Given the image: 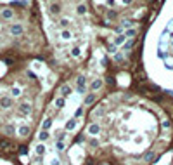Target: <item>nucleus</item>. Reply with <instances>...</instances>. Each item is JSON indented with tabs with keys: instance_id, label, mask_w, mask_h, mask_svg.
<instances>
[{
	"instance_id": "c756f323",
	"label": "nucleus",
	"mask_w": 173,
	"mask_h": 165,
	"mask_svg": "<svg viewBox=\"0 0 173 165\" xmlns=\"http://www.w3.org/2000/svg\"><path fill=\"white\" fill-rule=\"evenodd\" d=\"M135 35V30H128L127 33H125V37H133Z\"/></svg>"
},
{
	"instance_id": "4468645a",
	"label": "nucleus",
	"mask_w": 173,
	"mask_h": 165,
	"mask_svg": "<svg viewBox=\"0 0 173 165\" xmlns=\"http://www.w3.org/2000/svg\"><path fill=\"white\" fill-rule=\"evenodd\" d=\"M158 56L161 57L163 61H166V59H168V52H164V51H161V49H158Z\"/></svg>"
},
{
	"instance_id": "c85d7f7f",
	"label": "nucleus",
	"mask_w": 173,
	"mask_h": 165,
	"mask_svg": "<svg viewBox=\"0 0 173 165\" xmlns=\"http://www.w3.org/2000/svg\"><path fill=\"white\" fill-rule=\"evenodd\" d=\"M123 28H132V21H123Z\"/></svg>"
},
{
	"instance_id": "f03ea898",
	"label": "nucleus",
	"mask_w": 173,
	"mask_h": 165,
	"mask_svg": "<svg viewBox=\"0 0 173 165\" xmlns=\"http://www.w3.org/2000/svg\"><path fill=\"white\" fill-rule=\"evenodd\" d=\"M45 151H47V148H45V144H43V142H40V144H36V146H35V153L38 155V156H43Z\"/></svg>"
},
{
	"instance_id": "f8f14e48",
	"label": "nucleus",
	"mask_w": 173,
	"mask_h": 165,
	"mask_svg": "<svg viewBox=\"0 0 173 165\" xmlns=\"http://www.w3.org/2000/svg\"><path fill=\"white\" fill-rule=\"evenodd\" d=\"M12 16H14V12H12L11 9H4V11H2V17H5V19H11Z\"/></svg>"
},
{
	"instance_id": "f3484780",
	"label": "nucleus",
	"mask_w": 173,
	"mask_h": 165,
	"mask_svg": "<svg viewBox=\"0 0 173 165\" xmlns=\"http://www.w3.org/2000/svg\"><path fill=\"white\" fill-rule=\"evenodd\" d=\"M75 127H76V122H75V120H69L68 123H66V129H68V130H73Z\"/></svg>"
},
{
	"instance_id": "72a5a7b5",
	"label": "nucleus",
	"mask_w": 173,
	"mask_h": 165,
	"mask_svg": "<svg viewBox=\"0 0 173 165\" xmlns=\"http://www.w3.org/2000/svg\"><path fill=\"white\" fill-rule=\"evenodd\" d=\"M132 45H133V42H127V44H125V49H130Z\"/></svg>"
},
{
	"instance_id": "39448f33",
	"label": "nucleus",
	"mask_w": 173,
	"mask_h": 165,
	"mask_svg": "<svg viewBox=\"0 0 173 165\" xmlns=\"http://www.w3.org/2000/svg\"><path fill=\"white\" fill-rule=\"evenodd\" d=\"M49 137H50L49 130H42L40 134H38V141H40V142H45V141H49Z\"/></svg>"
},
{
	"instance_id": "393cba45",
	"label": "nucleus",
	"mask_w": 173,
	"mask_h": 165,
	"mask_svg": "<svg viewBox=\"0 0 173 165\" xmlns=\"http://www.w3.org/2000/svg\"><path fill=\"white\" fill-rule=\"evenodd\" d=\"M5 134H14V127H12V125H7L5 127Z\"/></svg>"
},
{
	"instance_id": "2eb2a0df",
	"label": "nucleus",
	"mask_w": 173,
	"mask_h": 165,
	"mask_svg": "<svg viewBox=\"0 0 173 165\" xmlns=\"http://www.w3.org/2000/svg\"><path fill=\"white\" fill-rule=\"evenodd\" d=\"M152 156H154V151H147V153H145L142 158H144L145 162H151V160H152Z\"/></svg>"
},
{
	"instance_id": "9d476101",
	"label": "nucleus",
	"mask_w": 173,
	"mask_h": 165,
	"mask_svg": "<svg viewBox=\"0 0 173 165\" xmlns=\"http://www.w3.org/2000/svg\"><path fill=\"white\" fill-rule=\"evenodd\" d=\"M125 40H127L125 35H118V37L114 38V45H123V44H125Z\"/></svg>"
},
{
	"instance_id": "6ab92c4d",
	"label": "nucleus",
	"mask_w": 173,
	"mask_h": 165,
	"mask_svg": "<svg viewBox=\"0 0 173 165\" xmlns=\"http://www.w3.org/2000/svg\"><path fill=\"white\" fill-rule=\"evenodd\" d=\"M11 94L14 97H17V96H21V89H17V87H12V91H11Z\"/></svg>"
},
{
	"instance_id": "9b49d317",
	"label": "nucleus",
	"mask_w": 173,
	"mask_h": 165,
	"mask_svg": "<svg viewBox=\"0 0 173 165\" xmlns=\"http://www.w3.org/2000/svg\"><path fill=\"white\" fill-rule=\"evenodd\" d=\"M71 37H73V35H71L69 30H62V31H61V38L62 40H71Z\"/></svg>"
},
{
	"instance_id": "f704fd0d",
	"label": "nucleus",
	"mask_w": 173,
	"mask_h": 165,
	"mask_svg": "<svg viewBox=\"0 0 173 165\" xmlns=\"http://www.w3.org/2000/svg\"><path fill=\"white\" fill-rule=\"evenodd\" d=\"M123 2H125V4H130V2H132V0H123Z\"/></svg>"
},
{
	"instance_id": "423d86ee",
	"label": "nucleus",
	"mask_w": 173,
	"mask_h": 165,
	"mask_svg": "<svg viewBox=\"0 0 173 165\" xmlns=\"http://www.w3.org/2000/svg\"><path fill=\"white\" fill-rule=\"evenodd\" d=\"M11 104H12L11 97H2V99H0V106H2V108H11Z\"/></svg>"
},
{
	"instance_id": "412c9836",
	"label": "nucleus",
	"mask_w": 173,
	"mask_h": 165,
	"mask_svg": "<svg viewBox=\"0 0 173 165\" xmlns=\"http://www.w3.org/2000/svg\"><path fill=\"white\" fill-rule=\"evenodd\" d=\"M71 54H73V56H75V57H78V56H80V54H81V51H80V49H78V47H75V49L71 51Z\"/></svg>"
},
{
	"instance_id": "f257e3e1",
	"label": "nucleus",
	"mask_w": 173,
	"mask_h": 165,
	"mask_svg": "<svg viewBox=\"0 0 173 165\" xmlns=\"http://www.w3.org/2000/svg\"><path fill=\"white\" fill-rule=\"evenodd\" d=\"M99 132H100V125H97V123H90L88 125V134L90 136H97Z\"/></svg>"
},
{
	"instance_id": "b1692460",
	"label": "nucleus",
	"mask_w": 173,
	"mask_h": 165,
	"mask_svg": "<svg viewBox=\"0 0 173 165\" xmlns=\"http://www.w3.org/2000/svg\"><path fill=\"white\" fill-rule=\"evenodd\" d=\"M81 115H83V109H81V108H78V109L75 111V118H80Z\"/></svg>"
},
{
	"instance_id": "cd10ccee",
	"label": "nucleus",
	"mask_w": 173,
	"mask_h": 165,
	"mask_svg": "<svg viewBox=\"0 0 173 165\" xmlns=\"http://www.w3.org/2000/svg\"><path fill=\"white\" fill-rule=\"evenodd\" d=\"M50 165H61V160H59V158H52Z\"/></svg>"
},
{
	"instance_id": "a878e982",
	"label": "nucleus",
	"mask_w": 173,
	"mask_h": 165,
	"mask_svg": "<svg viewBox=\"0 0 173 165\" xmlns=\"http://www.w3.org/2000/svg\"><path fill=\"white\" fill-rule=\"evenodd\" d=\"M68 24H69V19H68V17L61 19V26H68Z\"/></svg>"
},
{
	"instance_id": "20e7f679",
	"label": "nucleus",
	"mask_w": 173,
	"mask_h": 165,
	"mask_svg": "<svg viewBox=\"0 0 173 165\" xmlns=\"http://www.w3.org/2000/svg\"><path fill=\"white\" fill-rule=\"evenodd\" d=\"M11 33L12 35H21L23 33V26H21V24H12L11 26Z\"/></svg>"
},
{
	"instance_id": "1a4fd4ad",
	"label": "nucleus",
	"mask_w": 173,
	"mask_h": 165,
	"mask_svg": "<svg viewBox=\"0 0 173 165\" xmlns=\"http://www.w3.org/2000/svg\"><path fill=\"white\" fill-rule=\"evenodd\" d=\"M50 125H52V118H49V116H47V118L43 120V123H42V130H49V129H50Z\"/></svg>"
},
{
	"instance_id": "bb28decb",
	"label": "nucleus",
	"mask_w": 173,
	"mask_h": 165,
	"mask_svg": "<svg viewBox=\"0 0 173 165\" xmlns=\"http://www.w3.org/2000/svg\"><path fill=\"white\" fill-rule=\"evenodd\" d=\"M107 51H109V52H114L116 51V45H114V44H109V45H107Z\"/></svg>"
},
{
	"instance_id": "c9c22d12",
	"label": "nucleus",
	"mask_w": 173,
	"mask_h": 165,
	"mask_svg": "<svg viewBox=\"0 0 173 165\" xmlns=\"http://www.w3.org/2000/svg\"><path fill=\"white\" fill-rule=\"evenodd\" d=\"M171 56H173V45H171Z\"/></svg>"
},
{
	"instance_id": "4be33fe9",
	"label": "nucleus",
	"mask_w": 173,
	"mask_h": 165,
	"mask_svg": "<svg viewBox=\"0 0 173 165\" xmlns=\"http://www.w3.org/2000/svg\"><path fill=\"white\" fill-rule=\"evenodd\" d=\"M50 12H54V14L59 12V5H57V4H52V5H50Z\"/></svg>"
},
{
	"instance_id": "7ed1b4c3",
	"label": "nucleus",
	"mask_w": 173,
	"mask_h": 165,
	"mask_svg": "<svg viewBox=\"0 0 173 165\" xmlns=\"http://www.w3.org/2000/svg\"><path fill=\"white\" fill-rule=\"evenodd\" d=\"M19 111L23 115H28L29 111H31V104H29V102H21V104H19Z\"/></svg>"
},
{
	"instance_id": "5701e85b",
	"label": "nucleus",
	"mask_w": 173,
	"mask_h": 165,
	"mask_svg": "<svg viewBox=\"0 0 173 165\" xmlns=\"http://www.w3.org/2000/svg\"><path fill=\"white\" fill-rule=\"evenodd\" d=\"M93 99H95V96H93V94H90V96H86V99H85V102L86 104H90V102L93 101Z\"/></svg>"
},
{
	"instance_id": "dca6fc26",
	"label": "nucleus",
	"mask_w": 173,
	"mask_h": 165,
	"mask_svg": "<svg viewBox=\"0 0 173 165\" xmlns=\"http://www.w3.org/2000/svg\"><path fill=\"white\" fill-rule=\"evenodd\" d=\"M100 87H102V80H95V82L92 84V89H93V91H97V89H100Z\"/></svg>"
},
{
	"instance_id": "473e14b6",
	"label": "nucleus",
	"mask_w": 173,
	"mask_h": 165,
	"mask_svg": "<svg viewBox=\"0 0 173 165\" xmlns=\"http://www.w3.org/2000/svg\"><path fill=\"white\" fill-rule=\"evenodd\" d=\"M76 91L80 92V94H83V92H85V87H76Z\"/></svg>"
},
{
	"instance_id": "2f4dec72",
	"label": "nucleus",
	"mask_w": 173,
	"mask_h": 165,
	"mask_svg": "<svg viewBox=\"0 0 173 165\" xmlns=\"http://www.w3.org/2000/svg\"><path fill=\"white\" fill-rule=\"evenodd\" d=\"M170 125H171V123H170L168 120H164V122H163V129H170Z\"/></svg>"
},
{
	"instance_id": "a211bd4d",
	"label": "nucleus",
	"mask_w": 173,
	"mask_h": 165,
	"mask_svg": "<svg viewBox=\"0 0 173 165\" xmlns=\"http://www.w3.org/2000/svg\"><path fill=\"white\" fill-rule=\"evenodd\" d=\"M56 106H57V108H62V106H64V97L62 96L56 99Z\"/></svg>"
},
{
	"instance_id": "ddd939ff",
	"label": "nucleus",
	"mask_w": 173,
	"mask_h": 165,
	"mask_svg": "<svg viewBox=\"0 0 173 165\" xmlns=\"http://www.w3.org/2000/svg\"><path fill=\"white\" fill-rule=\"evenodd\" d=\"M76 12H78V14H85L86 12V5L85 4H80V5L76 7Z\"/></svg>"
},
{
	"instance_id": "0eeeda50",
	"label": "nucleus",
	"mask_w": 173,
	"mask_h": 165,
	"mask_svg": "<svg viewBox=\"0 0 173 165\" xmlns=\"http://www.w3.org/2000/svg\"><path fill=\"white\" fill-rule=\"evenodd\" d=\"M17 134H19V136H28L29 134V127L28 125H21L19 129H17Z\"/></svg>"
},
{
	"instance_id": "7c9ffc66",
	"label": "nucleus",
	"mask_w": 173,
	"mask_h": 165,
	"mask_svg": "<svg viewBox=\"0 0 173 165\" xmlns=\"http://www.w3.org/2000/svg\"><path fill=\"white\" fill-rule=\"evenodd\" d=\"M56 146H57V149H64V142L62 141H57V144H56Z\"/></svg>"
},
{
	"instance_id": "e433bc0d",
	"label": "nucleus",
	"mask_w": 173,
	"mask_h": 165,
	"mask_svg": "<svg viewBox=\"0 0 173 165\" xmlns=\"http://www.w3.org/2000/svg\"><path fill=\"white\" fill-rule=\"evenodd\" d=\"M0 96H2V92H0Z\"/></svg>"
},
{
	"instance_id": "6e6552de",
	"label": "nucleus",
	"mask_w": 173,
	"mask_h": 165,
	"mask_svg": "<svg viewBox=\"0 0 173 165\" xmlns=\"http://www.w3.org/2000/svg\"><path fill=\"white\" fill-rule=\"evenodd\" d=\"M71 92H73V89H71V87H69V85H62V87H61V94H62V97L69 96Z\"/></svg>"
},
{
	"instance_id": "aec40b11",
	"label": "nucleus",
	"mask_w": 173,
	"mask_h": 165,
	"mask_svg": "<svg viewBox=\"0 0 173 165\" xmlns=\"http://www.w3.org/2000/svg\"><path fill=\"white\" fill-rule=\"evenodd\" d=\"M78 87H85V77L83 75L78 77Z\"/></svg>"
}]
</instances>
